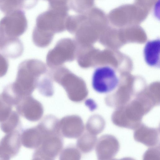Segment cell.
<instances>
[{"mask_svg": "<svg viewBox=\"0 0 160 160\" xmlns=\"http://www.w3.org/2000/svg\"><path fill=\"white\" fill-rule=\"evenodd\" d=\"M69 9L67 5L49 7L37 17L32 36L40 42L51 43L55 33L66 30Z\"/></svg>", "mask_w": 160, "mask_h": 160, "instance_id": "1", "label": "cell"}, {"mask_svg": "<svg viewBox=\"0 0 160 160\" xmlns=\"http://www.w3.org/2000/svg\"><path fill=\"white\" fill-rule=\"evenodd\" d=\"M48 71L46 65L41 61L26 60L19 64L16 80L11 85L14 88L32 92Z\"/></svg>", "mask_w": 160, "mask_h": 160, "instance_id": "2", "label": "cell"}, {"mask_svg": "<svg viewBox=\"0 0 160 160\" xmlns=\"http://www.w3.org/2000/svg\"><path fill=\"white\" fill-rule=\"evenodd\" d=\"M51 72L53 80L63 88L72 100H82L87 96V90L82 78L66 67H58L52 69Z\"/></svg>", "mask_w": 160, "mask_h": 160, "instance_id": "3", "label": "cell"}, {"mask_svg": "<svg viewBox=\"0 0 160 160\" xmlns=\"http://www.w3.org/2000/svg\"><path fill=\"white\" fill-rule=\"evenodd\" d=\"M78 49L75 40L69 38L60 39L48 52L46 59L47 65L53 69L62 66L65 62L74 60Z\"/></svg>", "mask_w": 160, "mask_h": 160, "instance_id": "4", "label": "cell"}, {"mask_svg": "<svg viewBox=\"0 0 160 160\" xmlns=\"http://www.w3.org/2000/svg\"><path fill=\"white\" fill-rule=\"evenodd\" d=\"M149 14L134 4H126L112 10L107 17L112 24L122 26L139 24L145 20Z\"/></svg>", "mask_w": 160, "mask_h": 160, "instance_id": "5", "label": "cell"}, {"mask_svg": "<svg viewBox=\"0 0 160 160\" xmlns=\"http://www.w3.org/2000/svg\"><path fill=\"white\" fill-rule=\"evenodd\" d=\"M0 28L8 37L18 38L21 36L28 28L24 12L17 9L6 14L0 21Z\"/></svg>", "mask_w": 160, "mask_h": 160, "instance_id": "6", "label": "cell"}, {"mask_svg": "<svg viewBox=\"0 0 160 160\" xmlns=\"http://www.w3.org/2000/svg\"><path fill=\"white\" fill-rule=\"evenodd\" d=\"M119 83L115 71L108 66L99 67L94 71L92 77L93 89L100 93H107L114 90Z\"/></svg>", "mask_w": 160, "mask_h": 160, "instance_id": "7", "label": "cell"}, {"mask_svg": "<svg viewBox=\"0 0 160 160\" xmlns=\"http://www.w3.org/2000/svg\"><path fill=\"white\" fill-rule=\"evenodd\" d=\"M160 52L159 39L147 42L143 50L144 58L146 63L150 66L159 68Z\"/></svg>", "mask_w": 160, "mask_h": 160, "instance_id": "8", "label": "cell"}, {"mask_svg": "<svg viewBox=\"0 0 160 160\" xmlns=\"http://www.w3.org/2000/svg\"><path fill=\"white\" fill-rule=\"evenodd\" d=\"M94 0H70L69 8L78 14L85 13L94 7Z\"/></svg>", "mask_w": 160, "mask_h": 160, "instance_id": "9", "label": "cell"}, {"mask_svg": "<svg viewBox=\"0 0 160 160\" xmlns=\"http://www.w3.org/2000/svg\"><path fill=\"white\" fill-rule=\"evenodd\" d=\"M20 0H0V10L7 14L19 8Z\"/></svg>", "mask_w": 160, "mask_h": 160, "instance_id": "10", "label": "cell"}, {"mask_svg": "<svg viewBox=\"0 0 160 160\" xmlns=\"http://www.w3.org/2000/svg\"><path fill=\"white\" fill-rule=\"evenodd\" d=\"M158 0H135L134 4L144 11L149 13Z\"/></svg>", "mask_w": 160, "mask_h": 160, "instance_id": "11", "label": "cell"}, {"mask_svg": "<svg viewBox=\"0 0 160 160\" xmlns=\"http://www.w3.org/2000/svg\"><path fill=\"white\" fill-rule=\"evenodd\" d=\"M6 57L0 53V77L4 76L8 70V63Z\"/></svg>", "mask_w": 160, "mask_h": 160, "instance_id": "12", "label": "cell"}, {"mask_svg": "<svg viewBox=\"0 0 160 160\" xmlns=\"http://www.w3.org/2000/svg\"><path fill=\"white\" fill-rule=\"evenodd\" d=\"M38 0H20L19 8L29 9L34 7Z\"/></svg>", "mask_w": 160, "mask_h": 160, "instance_id": "13", "label": "cell"}, {"mask_svg": "<svg viewBox=\"0 0 160 160\" xmlns=\"http://www.w3.org/2000/svg\"><path fill=\"white\" fill-rule=\"evenodd\" d=\"M10 38L6 36L0 28V53L8 42Z\"/></svg>", "mask_w": 160, "mask_h": 160, "instance_id": "14", "label": "cell"}, {"mask_svg": "<svg viewBox=\"0 0 160 160\" xmlns=\"http://www.w3.org/2000/svg\"><path fill=\"white\" fill-rule=\"evenodd\" d=\"M48 2L49 4L59 3H66L68 4V2L70 0H45Z\"/></svg>", "mask_w": 160, "mask_h": 160, "instance_id": "15", "label": "cell"}]
</instances>
